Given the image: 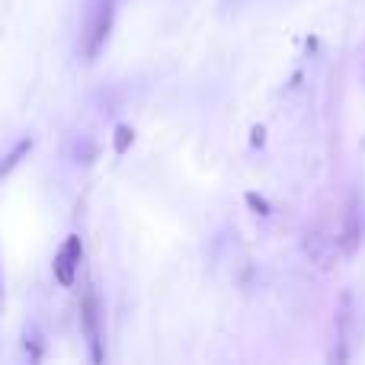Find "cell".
I'll return each instance as SVG.
<instances>
[{
	"label": "cell",
	"mask_w": 365,
	"mask_h": 365,
	"mask_svg": "<svg viewBox=\"0 0 365 365\" xmlns=\"http://www.w3.org/2000/svg\"><path fill=\"white\" fill-rule=\"evenodd\" d=\"M115 19V0H90L87 13H83V29H81V51L87 61H96L106 45L109 32H113Z\"/></svg>",
	"instance_id": "6da1fadb"
},
{
	"label": "cell",
	"mask_w": 365,
	"mask_h": 365,
	"mask_svg": "<svg viewBox=\"0 0 365 365\" xmlns=\"http://www.w3.org/2000/svg\"><path fill=\"white\" fill-rule=\"evenodd\" d=\"M336 244L343 247L346 257H353L362 244V215H359V199H356V195H353V202H349L346 215H343V231H340V237H336Z\"/></svg>",
	"instance_id": "7a4b0ae2"
},
{
	"label": "cell",
	"mask_w": 365,
	"mask_h": 365,
	"mask_svg": "<svg viewBox=\"0 0 365 365\" xmlns=\"http://www.w3.org/2000/svg\"><path fill=\"white\" fill-rule=\"evenodd\" d=\"M83 330H87V343H90V359L103 362V346H100V314H96V302L93 295H87L83 302Z\"/></svg>",
	"instance_id": "3957f363"
},
{
	"label": "cell",
	"mask_w": 365,
	"mask_h": 365,
	"mask_svg": "<svg viewBox=\"0 0 365 365\" xmlns=\"http://www.w3.org/2000/svg\"><path fill=\"white\" fill-rule=\"evenodd\" d=\"M324 244H327V237H324V234H317V231H308V237H304V250L311 253V259H314L317 266H324V269H327V266L334 263V257L324 250Z\"/></svg>",
	"instance_id": "277c9868"
},
{
	"label": "cell",
	"mask_w": 365,
	"mask_h": 365,
	"mask_svg": "<svg viewBox=\"0 0 365 365\" xmlns=\"http://www.w3.org/2000/svg\"><path fill=\"white\" fill-rule=\"evenodd\" d=\"M32 145H36V141H32V138H23V141H16V148H13V151L6 154L4 160H0V180H4V177H10V173L16 170V167H19V160H23L26 154L32 151Z\"/></svg>",
	"instance_id": "5b68a950"
},
{
	"label": "cell",
	"mask_w": 365,
	"mask_h": 365,
	"mask_svg": "<svg viewBox=\"0 0 365 365\" xmlns=\"http://www.w3.org/2000/svg\"><path fill=\"white\" fill-rule=\"evenodd\" d=\"M74 269H77V263L71 259V253L61 247V250L55 253V279L64 285V289H71V285H74Z\"/></svg>",
	"instance_id": "8992f818"
},
{
	"label": "cell",
	"mask_w": 365,
	"mask_h": 365,
	"mask_svg": "<svg viewBox=\"0 0 365 365\" xmlns=\"http://www.w3.org/2000/svg\"><path fill=\"white\" fill-rule=\"evenodd\" d=\"M132 145H135V132H132V125H115V135H113V148H115V154H125Z\"/></svg>",
	"instance_id": "52a82bcc"
},
{
	"label": "cell",
	"mask_w": 365,
	"mask_h": 365,
	"mask_svg": "<svg viewBox=\"0 0 365 365\" xmlns=\"http://www.w3.org/2000/svg\"><path fill=\"white\" fill-rule=\"evenodd\" d=\"M244 199H247V205H250V212H253V215H259V218H269V215H272L269 202H266L259 192H247Z\"/></svg>",
	"instance_id": "ba28073f"
},
{
	"label": "cell",
	"mask_w": 365,
	"mask_h": 365,
	"mask_svg": "<svg viewBox=\"0 0 365 365\" xmlns=\"http://www.w3.org/2000/svg\"><path fill=\"white\" fill-rule=\"evenodd\" d=\"M64 250L71 253V259H74V263H81V259H83V244H81V237H77V234H71V237L64 240Z\"/></svg>",
	"instance_id": "9c48e42d"
},
{
	"label": "cell",
	"mask_w": 365,
	"mask_h": 365,
	"mask_svg": "<svg viewBox=\"0 0 365 365\" xmlns=\"http://www.w3.org/2000/svg\"><path fill=\"white\" fill-rule=\"evenodd\" d=\"M266 141V128L263 125H253V132H250V145L253 148H259Z\"/></svg>",
	"instance_id": "30bf717a"
}]
</instances>
